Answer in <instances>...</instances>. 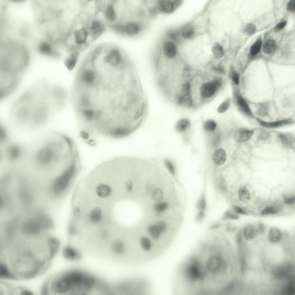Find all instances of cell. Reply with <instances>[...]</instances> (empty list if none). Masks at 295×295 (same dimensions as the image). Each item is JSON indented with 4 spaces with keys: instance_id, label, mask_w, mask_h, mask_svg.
Masks as SVG:
<instances>
[{
    "instance_id": "7c38bea8",
    "label": "cell",
    "mask_w": 295,
    "mask_h": 295,
    "mask_svg": "<svg viewBox=\"0 0 295 295\" xmlns=\"http://www.w3.org/2000/svg\"><path fill=\"white\" fill-rule=\"evenodd\" d=\"M219 88L220 86L214 80L211 82L205 83L201 87V95L205 98H209L213 95Z\"/></svg>"
},
{
    "instance_id": "be15d7a7",
    "label": "cell",
    "mask_w": 295,
    "mask_h": 295,
    "mask_svg": "<svg viewBox=\"0 0 295 295\" xmlns=\"http://www.w3.org/2000/svg\"><path fill=\"white\" fill-rule=\"evenodd\" d=\"M221 224L220 223H214L211 226L210 228L211 230L216 229L219 228Z\"/></svg>"
},
{
    "instance_id": "bcb514c9",
    "label": "cell",
    "mask_w": 295,
    "mask_h": 295,
    "mask_svg": "<svg viewBox=\"0 0 295 295\" xmlns=\"http://www.w3.org/2000/svg\"><path fill=\"white\" fill-rule=\"evenodd\" d=\"M222 218L223 220H236L238 219L239 217L235 212L228 210L224 213Z\"/></svg>"
},
{
    "instance_id": "ba28073f",
    "label": "cell",
    "mask_w": 295,
    "mask_h": 295,
    "mask_svg": "<svg viewBox=\"0 0 295 295\" xmlns=\"http://www.w3.org/2000/svg\"><path fill=\"white\" fill-rule=\"evenodd\" d=\"M292 264L287 262L274 267L271 272L273 276L277 279H286L293 275L294 269Z\"/></svg>"
},
{
    "instance_id": "9a60e30c",
    "label": "cell",
    "mask_w": 295,
    "mask_h": 295,
    "mask_svg": "<svg viewBox=\"0 0 295 295\" xmlns=\"http://www.w3.org/2000/svg\"><path fill=\"white\" fill-rule=\"evenodd\" d=\"M104 25L100 21L93 20L89 27V33L90 36L94 39L97 38L104 31Z\"/></svg>"
},
{
    "instance_id": "f5cc1de1",
    "label": "cell",
    "mask_w": 295,
    "mask_h": 295,
    "mask_svg": "<svg viewBox=\"0 0 295 295\" xmlns=\"http://www.w3.org/2000/svg\"><path fill=\"white\" fill-rule=\"evenodd\" d=\"M205 216V211H198L195 216V220L197 222H201L204 220Z\"/></svg>"
},
{
    "instance_id": "7bdbcfd3",
    "label": "cell",
    "mask_w": 295,
    "mask_h": 295,
    "mask_svg": "<svg viewBox=\"0 0 295 295\" xmlns=\"http://www.w3.org/2000/svg\"><path fill=\"white\" fill-rule=\"evenodd\" d=\"M216 124L215 122L212 120H208L204 123L203 127L204 129L207 131H212L216 128Z\"/></svg>"
},
{
    "instance_id": "d6986e66",
    "label": "cell",
    "mask_w": 295,
    "mask_h": 295,
    "mask_svg": "<svg viewBox=\"0 0 295 295\" xmlns=\"http://www.w3.org/2000/svg\"><path fill=\"white\" fill-rule=\"evenodd\" d=\"M259 233L258 228L252 225L245 227L242 232V236L247 240H251L255 238Z\"/></svg>"
},
{
    "instance_id": "ab89813d",
    "label": "cell",
    "mask_w": 295,
    "mask_h": 295,
    "mask_svg": "<svg viewBox=\"0 0 295 295\" xmlns=\"http://www.w3.org/2000/svg\"><path fill=\"white\" fill-rule=\"evenodd\" d=\"M166 37L167 39L173 41H178L180 37L179 33L175 30H169L167 32Z\"/></svg>"
},
{
    "instance_id": "7a4b0ae2",
    "label": "cell",
    "mask_w": 295,
    "mask_h": 295,
    "mask_svg": "<svg viewBox=\"0 0 295 295\" xmlns=\"http://www.w3.org/2000/svg\"><path fill=\"white\" fill-rule=\"evenodd\" d=\"M103 282L94 275L78 268L69 270L54 281L52 289L60 295H88L100 291Z\"/></svg>"
},
{
    "instance_id": "83f0119b",
    "label": "cell",
    "mask_w": 295,
    "mask_h": 295,
    "mask_svg": "<svg viewBox=\"0 0 295 295\" xmlns=\"http://www.w3.org/2000/svg\"><path fill=\"white\" fill-rule=\"evenodd\" d=\"M278 136L283 145L288 148L293 147L294 143V140L293 139V137L283 134H279Z\"/></svg>"
},
{
    "instance_id": "277c9868",
    "label": "cell",
    "mask_w": 295,
    "mask_h": 295,
    "mask_svg": "<svg viewBox=\"0 0 295 295\" xmlns=\"http://www.w3.org/2000/svg\"><path fill=\"white\" fill-rule=\"evenodd\" d=\"M141 23L137 20H131L125 24L113 26L112 29L117 33L128 37H133L139 35L142 29Z\"/></svg>"
},
{
    "instance_id": "5bb4252c",
    "label": "cell",
    "mask_w": 295,
    "mask_h": 295,
    "mask_svg": "<svg viewBox=\"0 0 295 295\" xmlns=\"http://www.w3.org/2000/svg\"><path fill=\"white\" fill-rule=\"evenodd\" d=\"M63 254L65 258L72 262L79 260L82 257L80 251L71 245H68L65 247L63 249Z\"/></svg>"
},
{
    "instance_id": "e0dca14e",
    "label": "cell",
    "mask_w": 295,
    "mask_h": 295,
    "mask_svg": "<svg viewBox=\"0 0 295 295\" xmlns=\"http://www.w3.org/2000/svg\"><path fill=\"white\" fill-rule=\"evenodd\" d=\"M254 133L253 131L245 129H240L234 133V137L238 142H243L248 140Z\"/></svg>"
},
{
    "instance_id": "db71d44e",
    "label": "cell",
    "mask_w": 295,
    "mask_h": 295,
    "mask_svg": "<svg viewBox=\"0 0 295 295\" xmlns=\"http://www.w3.org/2000/svg\"><path fill=\"white\" fill-rule=\"evenodd\" d=\"M286 9L287 10L291 12H295V1L292 0L289 1L287 5Z\"/></svg>"
},
{
    "instance_id": "4dcf8cb0",
    "label": "cell",
    "mask_w": 295,
    "mask_h": 295,
    "mask_svg": "<svg viewBox=\"0 0 295 295\" xmlns=\"http://www.w3.org/2000/svg\"><path fill=\"white\" fill-rule=\"evenodd\" d=\"M190 124V122L188 119H181L177 123L175 126L176 129L178 132H182L188 128Z\"/></svg>"
},
{
    "instance_id": "4fadbf2b",
    "label": "cell",
    "mask_w": 295,
    "mask_h": 295,
    "mask_svg": "<svg viewBox=\"0 0 295 295\" xmlns=\"http://www.w3.org/2000/svg\"><path fill=\"white\" fill-rule=\"evenodd\" d=\"M96 77L95 71L92 69L88 68L82 70L80 76L81 82L87 86L92 85L96 81Z\"/></svg>"
},
{
    "instance_id": "e7e4bbea",
    "label": "cell",
    "mask_w": 295,
    "mask_h": 295,
    "mask_svg": "<svg viewBox=\"0 0 295 295\" xmlns=\"http://www.w3.org/2000/svg\"><path fill=\"white\" fill-rule=\"evenodd\" d=\"M80 209L77 207H75L74 211V215L76 216L78 215L80 213Z\"/></svg>"
},
{
    "instance_id": "8fae6325",
    "label": "cell",
    "mask_w": 295,
    "mask_h": 295,
    "mask_svg": "<svg viewBox=\"0 0 295 295\" xmlns=\"http://www.w3.org/2000/svg\"><path fill=\"white\" fill-rule=\"evenodd\" d=\"M122 61V57L120 51L117 49L112 50L104 58L103 61L113 67L120 65Z\"/></svg>"
},
{
    "instance_id": "52a82bcc",
    "label": "cell",
    "mask_w": 295,
    "mask_h": 295,
    "mask_svg": "<svg viewBox=\"0 0 295 295\" xmlns=\"http://www.w3.org/2000/svg\"><path fill=\"white\" fill-rule=\"evenodd\" d=\"M154 5L157 12L167 14L173 12L180 5L181 1L178 0L156 1Z\"/></svg>"
},
{
    "instance_id": "ee69618b",
    "label": "cell",
    "mask_w": 295,
    "mask_h": 295,
    "mask_svg": "<svg viewBox=\"0 0 295 295\" xmlns=\"http://www.w3.org/2000/svg\"><path fill=\"white\" fill-rule=\"evenodd\" d=\"M164 162L166 169L172 175L175 176V169L172 162L170 160L166 159L164 160Z\"/></svg>"
},
{
    "instance_id": "836d02e7",
    "label": "cell",
    "mask_w": 295,
    "mask_h": 295,
    "mask_svg": "<svg viewBox=\"0 0 295 295\" xmlns=\"http://www.w3.org/2000/svg\"><path fill=\"white\" fill-rule=\"evenodd\" d=\"M229 76L233 84L238 87L240 82V75L238 72L232 67L230 68Z\"/></svg>"
},
{
    "instance_id": "f1b7e54d",
    "label": "cell",
    "mask_w": 295,
    "mask_h": 295,
    "mask_svg": "<svg viewBox=\"0 0 295 295\" xmlns=\"http://www.w3.org/2000/svg\"><path fill=\"white\" fill-rule=\"evenodd\" d=\"M169 205L166 201L156 202L153 206L154 210L157 214H161L166 211L168 209Z\"/></svg>"
},
{
    "instance_id": "7402d4cb",
    "label": "cell",
    "mask_w": 295,
    "mask_h": 295,
    "mask_svg": "<svg viewBox=\"0 0 295 295\" xmlns=\"http://www.w3.org/2000/svg\"><path fill=\"white\" fill-rule=\"evenodd\" d=\"M78 54L77 52H74L68 56L65 60V65L69 70H73L75 67L78 59Z\"/></svg>"
},
{
    "instance_id": "74e56055",
    "label": "cell",
    "mask_w": 295,
    "mask_h": 295,
    "mask_svg": "<svg viewBox=\"0 0 295 295\" xmlns=\"http://www.w3.org/2000/svg\"><path fill=\"white\" fill-rule=\"evenodd\" d=\"M39 49L41 53L45 55L49 54L52 51L50 44L45 42H42L40 44Z\"/></svg>"
},
{
    "instance_id": "ffe728a7",
    "label": "cell",
    "mask_w": 295,
    "mask_h": 295,
    "mask_svg": "<svg viewBox=\"0 0 295 295\" xmlns=\"http://www.w3.org/2000/svg\"><path fill=\"white\" fill-rule=\"evenodd\" d=\"M226 158V155L224 150L219 148L216 150L212 155V159L214 163L218 165L223 164Z\"/></svg>"
},
{
    "instance_id": "1f68e13d",
    "label": "cell",
    "mask_w": 295,
    "mask_h": 295,
    "mask_svg": "<svg viewBox=\"0 0 295 295\" xmlns=\"http://www.w3.org/2000/svg\"><path fill=\"white\" fill-rule=\"evenodd\" d=\"M194 29L192 25H187L182 28L181 34L184 38L187 39L191 37L194 35Z\"/></svg>"
},
{
    "instance_id": "6f0895ef",
    "label": "cell",
    "mask_w": 295,
    "mask_h": 295,
    "mask_svg": "<svg viewBox=\"0 0 295 295\" xmlns=\"http://www.w3.org/2000/svg\"><path fill=\"white\" fill-rule=\"evenodd\" d=\"M213 69L215 71L218 73L223 74L225 73L223 67L221 65H219L217 67H214Z\"/></svg>"
},
{
    "instance_id": "6da1fadb",
    "label": "cell",
    "mask_w": 295,
    "mask_h": 295,
    "mask_svg": "<svg viewBox=\"0 0 295 295\" xmlns=\"http://www.w3.org/2000/svg\"><path fill=\"white\" fill-rule=\"evenodd\" d=\"M226 244L218 239H205L190 252L191 265L201 292L221 294L230 285L227 280L229 264Z\"/></svg>"
},
{
    "instance_id": "d6a6232c",
    "label": "cell",
    "mask_w": 295,
    "mask_h": 295,
    "mask_svg": "<svg viewBox=\"0 0 295 295\" xmlns=\"http://www.w3.org/2000/svg\"><path fill=\"white\" fill-rule=\"evenodd\" d=\"M212 51L214 58L217 59L221 58L224 54L223 48L219 44L216 43L213 46Z\"/></svg>"
},
{
    "instance_id": "603a6c76",
    "label": "cell",
    "mask_w": 295,
    "mask_h": 295,
    "mask_svg": "<svg viewBox=\"0 0 295 295\" xmlns=\"http://www.w3.org/2000/svg\"><path fill=\"white\" fill-rule=\"evenodd\" d=\"M96 191L97 195L101 198L108 196L111 192V189L110 187L104 184H101L99 185L96 188Z\"/></svg>"
},
{
    "instance_id": "d4e9b609",
    "label": "cell",
    "mask_w": 295,
    "mask_h": 295,
    "mask_svg": "<svg viewBox=\"0 0 295 295\" xmlns=\"http://www.w3.org/2000/svg\"><path fill=\"white\" fill-rule=\"evenodd\" d=\"M276 48V44L275 40L269 39L264 44L262 50L265 53L271 54L275 51Z\"/></svg>"
},
{
    "instance_id": "9f6ffc18",
    "label": "cell",
    "mask_w": 295,
    "mask_h": 295,
    "mask_svg": "<svg viewBox=\"0 0 295 295\" xmlns=\"http://www.w3.org/2000/svg\"><path fill=\"white\" fill-rule=\"evenodd\" d=\"M236 241L238 246L242 245V235L241 231H239L237 234L236 237Z\"/></svg>"
},
{
    "instance_id": "4316f807",
    "label": "cell",
    "mask_w": 295,
    "mask_h": 295,
    "mask_svg": "<svg viewBox=\"0 0 295 295\" xmlns=\"http://www.w3.org/2000/svg\"><path fill=\"white\" fill-rule=\"evenodd\" d=\"M238 194L239 199L242 202H247L250 198V193L247 188L245 186H242L239 189Z\"/></svg>"
},
{
    "instance_id": "ac0fdd59",
    "label": "cell",
    "mask_w": 295,
    "mask_h": 295,
    "mask_svg": "<svg viewBox=\"0 0 295 295\" xmlns=\"http://www.w3.org/2000/svg\"><path fill=\"white\" fill-rule=\"evenodd\" d=\"M88 33V31L83 28L76 30L74 33V38L75 43L79 45L85 44Z\"/></svg>"
},
{
    "instance_id": "91938a15",
    "label": "cell",
    "mask_w": 295,
    "mask_h": 295,
    "mask_svg": "<svg viewBox=\"0 0 295 295\" xmlns=\"http://www.w3.org/2000/svg\"><path fill=\"white\" fill-rule=\"evenodd\" d=\"M269 136V133L267 132H264L261 133L259 136V138L261 140H265L268 139Z\"/></svg>"
},
{
    "instance_id": "9c48e42d",
    "label": "cell",
    "mask_w": 295,
    "mask_h": 295,
    "mask_svg": "<svg viewBox=\"0 0 295 295\" xmlns=\"http://www.w3.org/2000/svg\"><path fill=\"white\" fill-rule=\"evenodd\" d=\"M161 49L162 54L167 59L173 58L176 55L177 48L175 44L167 38L163 41Z\"/></svg>"
},
{
    "instance_id": "f6af8a7d",
    "label": "cell",
    "mask_w": 295,
    "mask_h": 295,
    "mask_svg": "<svg viewBox=\"0 0 295 295\" xmlns=\"http://www.w3.org/2000/svg\"><path fill=\"white\" fill-rule=\"evenodd\" d=\"M279 209L275 206H269L264 209L261 212V214L263 215L269 214H275L278 212Z\"/></svg>"
},
{
    "instance_id": "e575fe53",
    "label": "cell",
    "mask_w": 295,
    "mask_h": 295,
    "mask_svg": "<svg viewBox=\"0 0 295 295\" xmlns=\"http://www.w3.org/2000/svg\"><path fill=\"white\" fill-rule=\"evenodd\" d=\"M164 196L163 190L160 188L155 189L151 195L152 199L156 202L162 201Z\"/></svg>"
},
{
    "instance_id": "7dc6e473",
    "label": "cell",
    "mask_w": 295,
    "mask_h": 295,
    "mask_svg": "<svg viewBox=\"0 0 295 295\" xmlns=\"http://www.w3.org/2000/svg\"><path fill=\"white\" fill-rule=\"evenodd\" d=\"M102 50V48L100 46L96 47L91 53L90 57L91 61L94 62L100 55Z\"/></svg>"
},
{
    "instance_id": "b9f144b4",
    "label": "cell",
    "mask_w": 295,
    "mask_h": 295,
    "mask_svg": "<svg viewBox=\"0 0 295 295\" xmlns=\"http://www.w3.org/2000/svg\"><path fill=\"white\" fill-rule=\"evenodd\" d=\"M206 206V201L204 196L200 198L197 201L196 204V208L198 211H205Z\"/></svg>"
},
{
    "instance_id": "680465c9",
    "label": "cell",
    "mask_w": 295,
    "mask_h": 295,
    "mask_svg": "<svg viewBox=\"0 0 295 295\" xmlns=\"http://www.w3.org/2000/svg\"><path fill=\"white\" fill-rule=\"evenodd\" d=\"M286 24V22L285 21H283L278 24L275 27V29L277 30H281L283 28Z\"/></svg>"
},
{
    "instance_id": "d590c367",
    "label": "cell",
    "mask_w": 295,
    "mask_h": 295,
    "mask_svg": "<svg viewBox=\"0 0 295 295\" xmlns=\"http://www.w3.org/2000/svg\"><path fill=\"white\" fill-rule=\"evenodd\" d=\"M0 276L2 278H14L7 266L3 263L1 264L0 266Z\"/></svg>"
},
{
    "instance_id": "8992f818",
    "label": "cell",
    "mask_w": 295,
    "mask_h": 295,
    "mask_svg": "<svg viewBox=\"0 0 295 295\" xmlns=\"http://www.w3.org/2000/svg\"><path fill=\"white\" fill-rule=\"evenodd\" d=\"M79 171L69 170L60 174L54 181L52 186L53 191L56 192H59L64 190Z\"/></svg>"
},
{
    "instance_id": "6125c7cd",
    "label": "cell",
    "mask_w": 295,
    "mask_h": 295,
    "mask_svg": "<svg viewBox=\"0 0 295 295\" xmlns=\"http://www.w3.org/2000/svg\"><path fill=\"white\" fill-rule=\"evenodd\" d=\"M69 232L70 235L72 236L74 235L76 232V230L75 227L72 225L70 226L69 229Z\"/></svg>"
},
{
    "instance_id": "30bf717a",
    "label": "cell",
    "mask_w": 295,
    "mask_h": 295,
    "mask_svg": "<svg viewBox=\"0 0 295 295\" xmlns=\"http://www.w3.org/2000/svg\"><path fill=\"white\" fill-rule=\"evenodd\" d=\"M256 120L261 126L266 128H279L292 124L294 122V120L291 118H287L270 122L264 121L258 118H256Z\"/></svg>"
},
{
    "instance_id": "816d5d0a",
    "label": "cell",
    "mask_w": 295,
    "mask_h": 295,
    "mask_svg": "<svg viewBox=\"0 0 295 295\" xmlns=\"http://www.w3.org/2000/svg\"><path fill=\"white\" fill-rule=\"evenodd\" d=\"M233 210L237 214L244 215H248V213L247 212L239 206H234L233 207Z\"/></svg>"
},
{
    "instance_id": "f35d334b",
    "label": "cell",
    "mask_w": 295,
    "mask_h": 295,
    "mask_svg": "<svg viewBox=\"0 0 295 295\" xmlns=\"http://www.w3.org/2000/svg\"><path fill=\"white\" fill-rule=\"evenodd\" d=\"M190 90V86L188 81H185L182 84L181 89V94L184 97H187L189 96Z\"/></svg>"
},
{
    "instance_id": "8d00e7d4",
    "label": "cell",
    "mask_w": 295,
    "mask_h": 295,
    "mask_svg": "<svg viewBox=\"0 0 295 295\" xmlns=\"http://www.w3.org/2000/svg\"><path fill=\"white\" fill-rule=\"evenodd\" d=\"M262 44L260 38L258 39L251 46L250 49V53L252 56H255L260 52Z\"/></svg>"
},
{
    "instance_id": "5b68a950",
    "label": "cell",
    "mask_w": 295,
    "mask_h": 295,
    "mask_svg": "<svg viewBox=\"0 0 295 295\" xmlns=\"http://www.w3.org/2000/svg\"><path fill=\"white\" fill-rule=\"evenodd\" d=\"M233 94L234 100L239 111L246 117L252 118L253 114L249 103L243 96L238 87L234 84Z\"/></svg>"
},
{
    "instance_id": "44dd1931",
    "label": "cell",
    "mask_w": 295,
    "mask_h": 295,
    "mask_svg": "<svg viewBox=\"0 0 295 295\" xmlns=\"http://www.w3.org/2000/svg\"><path fill=\"white\" fill-rule=\"evenodd\" d=\"M282 235L280 230L275 227L271 228L268 235L269 241L272 243H276L281 240Z\"/></svg>"
},
{
    "instance_id": "c3c4849f",
    "label": "cell",
    "mask_w": 295,
    "mask_h": 295,
    "mask_svg": "<svg viewBox=\"0 0 295 295\" xmlns=\"http://www.w3.org/2000/svg\"><path fill=\"white\" fill-rule=\"evenodd\" d=\"M156 224L162 234L164 235L166 233L167 230L168 226L165 221L160 220L157 221Z\"/></svg>"
},
{
    "instance_id": "681fc988",
    "label": "cell",
    "mask_w": 295,
    "mask_h": 295,
    "mask_svg": "<svg viewBox=\"0 0 295 295\" xmlns=\"http://www.w3.org/2000/svg\"><path fill=\"white\" fill-rule=\"evenodd\" d=\"M256 27L255 25L252 23H249L247 24L244 29V32L247 34L250 35L253 34L255 31Z\"/></svg>"
},
{
    "instance_id": "60d3db41",
    "label": "cell",
    "mask_w": 295,
    "mask_h": 295,
    "mask_svg": "<svg viewBox=\"0 0 295 295\" xmlns=\"http://www.w3.org/2000/svg\"><path fill=\"white\" fill-rule=\"evenodd\" d=\"M230 103V99L228 98L226 99L218 107L217 109L218 112L222 113L226 111L229 107Z\"/></svg>"
},
{
    "instance_id": "cb8c5ba5",
    "label": "cell",
    "mask_w": 295,
    "mask_h": 295,
    "mask_svg": "<svg viewBox=\"0 0 295 295\" xmlns=\"http://www.w3.org/2000/svg\"><path fill=\"white\" fill-rule=\"evenodd\" d=\"M256 107L257 114L259 116L265 117L268 115L269 111V104L264 102L257 104Z\"/></svg>"
},
{
    "instance_id": "484cf974",
    "label": "cell",
    "mask_w": 295,
    "mask_h": 295,
    "mask_svg": "<svg viewBox=\"0 0 295 295\" xmlns=\"http://www.w3.org/2000/svg\"><path fill=\"white\" fill-rule=\"evenodd\" d=\"M102 217V211L99 207L94 208L91 211L89 215L90 220L93 223H97L100 222Z\"/></svg>"
},
{
    "instance_id": "11a10c76",
    "label": "cell",
    "mask_w": 295,
    "mask_h": 295,
    "mask_svg": "<svg viewBox=\"0 0 295 295\" xmlns=\"http://www.w3.org/2000/svg\"><path fill=\"white\" fill-rule=\"evenodd\" d=\"M283 199L284 203L286 204L290 205L295 203V196L288 197L284 196L283 197Z\"/></svg>"
},
{
    "instance_id": "2e32d148",
    "label": "cell",
    "mask_w": 295,
    "mask_h": 295,
    "mask_svg": "<svg viewBox=\"0 0 295 295\" xmlns=\"http://www.w3.org/2000/svg\"><path fill=\"white\" fill-rule=\"evenodd\" d=\"M286 279V283L282 287L280 293L284 295H293L295 292L294 276L292 275Z\"/></svg>"
},
{
    "instance_id": "f907efd6",
    "label": "cell",
    "mask_w": 295,
    "mask_h": 295,
    "mask_svg": "<svg viewBox=\"0 0 295 295\" xmlns=\"http://www.w3.org/2000/svg\"><path fill=\"white\" fill-rule=\"evenodd\" d=\"M125 188L128 193L131 192L133 189V183L131 179H127L125 183Z\"/></svg>"
},
{
    "instance_id": "3957f363",
    "label": "cell",
    "mask_w": 295,
    "mask_h": 295,
    "mask_svg": "<svg viewBox=\"0 0 295 295\" xmlns=\"http://www.w3.org/2000/svg\"><path fill=\"white\" fill-rule=\"evenodd\" d=\"M53 222L51 218L46 215H42L30 218L24 222L22 227L23 232L29 235H36L41 230L50 228Z\"/></svg>"
},
{
    "instance_id": "f546056e",
    "label": "cell",
    "mask_w": 295,
    "mask_h": 295,
    "mask_svg": "<svg viewBox=\"0 0 295 295\" xmlns=\"http://www.w3.org/2000/svg\"><path fill=\"white\" fill-rule=\"evenodd\" d=\"M105 15L107 19L109 21L113 22L115 21L116 18V13L112 5L108 4L105 10Z\"/></svg>"
},
{
    "instance_id": "94428289",
    "label": "cell",
    "mask_w": 295,
    "mask_h": 295,
    "mask_svg": "<svg viewBox=\"0 0 295 295\" xmlns=\"http://www.w3.org/2000/svg\"><path fill=\"white\" fill-rule=\"evenodd\" d=\"M258 230L259 233L263 234L265 230V227L264 225L262 223H260L258 225Z\"/></svg>"
}]
</instances>
